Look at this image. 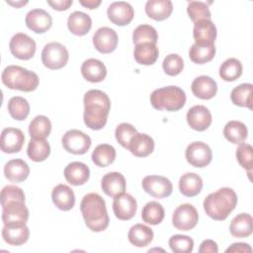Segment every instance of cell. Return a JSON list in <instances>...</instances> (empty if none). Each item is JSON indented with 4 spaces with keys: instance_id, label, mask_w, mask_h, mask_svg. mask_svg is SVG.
<instances>
[{
    "instance_id": "cell-53",
    "label": "cell",
    "mask_w": 253,
    "mask_h": 253,
    "mask_svg": "<svg viewBox=\"0 0 253 253\" xmlns=\"http://www.w3.org/2000/svg\"><path fill=\"white\" fill-rule=\"evenodd\" d=\"M79 3L88 8V9H96L100 4H101V0H80Z\"/></svg>"
},
{
    "instance_id": "cell-25",
    "label": "cell",
    "mask_w": 253,
    "mask_h": 253,
    "mask_svg": "<svg viewBox=\"0 0 253 253\" xmlns=\"http://www.w3.org/2000/svg\"><path fill=\"white\" fill-rule=\"evenodd\" d=\"M51 199L55 207L61 211H70L75 205L74 192L65 184H59L53 188Z\"/></svg>"
},
{
    "instance_id": "cell-4",
    "label": "cell",
    "mask_w": 253,
    "mask_h": 253,
    "mask_svg": "<svg viewBox=\"0 0 253 253\" xmlns=\"http://www.w3.org/2000/svg\"><path fill=\"white\" fill-rule=\"evenodd\" d=\"M2 82L9 89L32 92L37 89L40 83L39 76L22 66L8 65L1 75Z\"/></svg>"
},
{
    "instance_id": "cell-1",
    "label": "cell",
    "mask_w": 253,
    "mask_h": 253,
    "mask_svg": "<svg viewBox=\"0 0 253 253\" xmlns=\"http://www.w3.org/2000/svg\"><path fill=\"white\" fill-rule=\"evenodd\" d=\"M83 103V120L85 125L94 130L103 128L107 124L108 115L111 109L109 96L101 90L92 89L85 93Z\"/></svg>"
},
{
    "instance_id": "cell-44",
    "label": "cell",
    "mask_w": 253,
    "mask_h": 253,
    "mask_svg": "<svg viewBox=\"0 0 253 253\" xmlns=\"http://www.w3.org/2000/svg\"><path fill=\"white\" fill-rule=\"evenodd\" d=\"M187 13L190 17V19L196 23L200 20H211V14L208 7V5L205 2L202 1H191L188 4L187 7Z\"/></svg>"
},
{
    "instance_id": "cell-24",
    "label": "cell",
    "mask_w": 253,
    "mask_h": 253,
    "mask_svg": "<svg viewBox=\"0 0 253 253\" xmlns=\"http://www.w3.org/2000/svg\"><path fill=\"white\" fill-rule=\"evenodd\" d=\"M103 192L112 198L125 193L126 191V179L120 172H109L107 173L101 182Z\"/></svg>"
},
{
    "instance_id": "cell-46",
    "label": "cell",
    "mask_w": 253,
    "mask_h": 253,
    "mask_svg": "<svg viewBox=\"0 0 253 253\" xmlns=\"http://www.w3.org/2000/svg\"><path fill=\"white\" fill-rule=\"evenodd\" d=\"M163 70L169 76H176L181 73L184 68V61L177 53H170L166 55L162 62Z\"/></svg>"
},
{
    "instance_id": "cell-38",
    "label": "cell",
    "mask_w": 253,
    "mask_h": 253,
    "mask_svg": "<svg viewBox=\"0 0 253 253\" xmlns=\"http://www.w3.org/2000/svg\"><path fill=\"white\" fill-rule=\"evenodd\" d=\"M215 55V46L213 44L194 43L189 50L190 59L197 64H204L211 61Z\"/></svg>"
},
{
    "instance_id": "cell-31",
    "label": "cell",
    "mask_w": 253,
    "mask_h": 253,
    "mask_svg": "<svg viewBox=\"0 0 253 253\" xmlns=\"http://www.w3.org/2000/svg\"><path fill=\"white\" fill-rule=\"evenodd\" d=\"M203 189L202 178L193 172L183 174L179 180V190L186 197H195Z\"/></svg>"
},
{
    "instance_id": "cell-8",
    "label": "cell",
    "mask_w": 253,
    "mask_h": 253,
    "mask_svg": "<svg viewBox=\"0 0 253 253\" xmlns=\"http://www.w3.org/2000/svg\"><path fill=\"white\" fill-rule=\"evenodd\" d=\"M199 221V213L191 204L180 205L173 212L172 223L178 230L187 231L193 229Z\"/></svg>"
},
{
    "instance_id": "cell-29",
    "label": "cell",
    "mask_w": 253,
    "mask_h": 253,
    "mask_svg": "<svg viewBox=\"0 0 253 253\" xmlns=\"http://www.w3.org/2000/svg\"><path fill=\"white\" fill-rule=\"evenodd\" d=\"M172 11L173 5L170 0H148L145 4L146 15L155 21L169 18Z\"/></svg>"
},
{
    "instance_id": "cell-13",
    "label": "cell",
    "mask_w": 253,
    "mask_h": 253,
    "mask_svg": "<svg viewBox=\"0 0 253 253\" xmlns=\"http://www.w3.org/2000/svg\"><path fill=\"white\" fill-rule=\"evenodd\" d=\"M137 210L135 199L126 193H122L114 198L113 211L117 218L121 220H128L132 218Z\"/></svg>"
},
{
    "instance_id": "cell-21",
    "label": "cell",
    "mask_w": 253,
    "mask_h": 253,
    "mask_svg": "<svg viewBox=\"0 0 253 253\" xmlns=\"http://www.w3.org/2000/svg\"><path fill=\"white\" fill-rule=\"evenodd\" d=\"M30 236L29 227L26 224H4L2 237L12 246H20L26 243Z\"/></svg>"
},
{
    "instance_id": "cell-39",
    "label": "cell",
    "mask_w": 253,
    "mask_h": 253,
    "mask_svg": "<svg viewBox=\"0 0 253 253\" xmlns=\"http://www.w3.org/2000/svg\"><path fill=\"white\" fill-rule=\"evenodd\" d=\"M51 131V122L45 116L35 117L29 125V133L32 138H45Z\"/></svg>"
},
{
    "instance_id": "cell-19",
    "label": "cell",
    "mask_w": 253,
    "mask_h": 253,
    "mask_svg": "<svg viewBox=\"0 0 253 253\" xmlns=\"http://www.w3.org/2000/svg\"><path fill=\"white\" fill-rule=\"evenodd\" d=\"M195 42L199 44H213L216 39V28L211 20H200L195 23L193 30Z\"/></svg>"
},
{
    "instance_id": "cell-28",
    "label": "cell",
    "mask_w": 253,
    "mask_h": 253,
    "mask_svg": "<svg viewBox=\"0 0 253 253\" xmlns=\"http://www.w3.org/2000/svg\"><path fill=\"white\" fill-rule=\"evenodd\" d=\"M67 27L73 35L84 36L90 31L92 20L88 14L81 11H74L68 16Z\"/></svg>"
},
{
    "instance_id": "cell-41",
    "label": "cell",
    "mask_w": 253,
    "mask_h": 253,
    "mask_svg": "<svg viewBox=\"0 0 253 253\" xmlns=\"http://www.w3.org/2000/svg\"><path fill=\"white\" fill-rule=\"evenodd\" d=\"M141 218L145 223L156 225L164 218V209L157 202H148L141 211Z\"/></svg>"
},
{
    "instance_id": "cell-27",
    "label": "cell",
    "mask_w": 253,
    "mask_h": 253,
    "mask_svg": "<svg viewBox=\"0 0 253 253\" xmlns=\"http://www.w3.org/2000/svg\"><path fill=\"white\" fill-rule=\"evenodd\" d=\"M30 174L29 165L23 159H12L4 166L5 177L13 183H20L25 181Z\"/></svg>"
},
{
    "instance_id": "cell-43",
    "label": "cell",
    "mask_w": 253,
    "mask_h": 253,
    "mask_svg": "<svg viewBox=\"0 0 253 253\" xmlns=\"http://www.w3.org/2000/svg\"><path fill=\"white\" fill-rule=\"evenodd\" d=\"M157 40H158L157 31L150 25H146V24L139 25L134 29L132 33V41L135 45L139 43H144V42H151L156 44Z\"/></svg>"
},
{
    "instance_id": "cell-34",
    "label": "cell",
    "mask_w": 253,
    "mask_h": 253,
    "mask_svg": "<svg viewBox=\"0 0 253 253\" xmlns=\"http://www.w3.org/2000/svg\"><path fill=\"white\" fill-rule=\"evenodd\" d=\"M247 126L239 121H229L223 127L224 137L233 144L243 143L247 138Z\"/></svg>"
},
{
    "instance_id": "cell-32",
    "label": "cell",
    "mask_w": 253,
    "mask_h": 253,
    "mask_svg": "<svg viewBox=\"0 0 253 253\" xmlns=\"http://www.w3.org/2000/svg\"><path fill=\"white\" fill-rule=\"evenodd\" d=\"M133 55L137 63L142 65H151L157 60L159 50L155 43L144 42L135 45Z\"/></svg>"
},
{
    "instance_id": "cell-33",
    "label": "cell",
    "mask_w": 253,
    "mask_h": 253,
    "mask_svg": "<svg viewBox=\"0 0 253 253\" xmlns=\"http://www.w3.org/2000/svg\"><path fill=\"white\" fill-rule=\"evenodd\" d=\"M128 241L136 247H145L153 239V231L147 225L137 223L132 225L127 233Z\"/></svg>"
},
{
    "instance_id": "cell-48",
    "label": "cell",
    "mask_w": 253,
    "mask_h": 253,
    "mask_svg": "<svg viewBox=\"0 0 253 253\" xmlns=\"http://www.w3.org/2000/svg\"><path fill=\"white\" fill-rule=\"evenodd\" d=\"M252 146L248 143H240L239 146L236 149V159L240 166L247 170L249 178L251 174V169H252Z\"/></svg>"
},
{
    "instance_id": "cell-30",
    "label": "cell",
    "mask_w": 253,
    "mask_h": 253,
    "mask_svg": "<svg viewBox=\"0 0 253 253\" xmlns=\"http://www.w3.org/2000/svg\"><path fill=\"white\" fill-rule=\"evenodd\" d=\"M229 230L232 236L245 238L252 234L253 219L249 213H239L230 222Z\"/></svg>"
},
{
    "instance_id": "cell-17",
    "label": "cell",
    "mask_w": 253,
    "mask_h": 253,
    "mask_svg": "<svg viewBox=\"0 0 253 253\" xmlns=\"http://www.w3.org/2000/svg\"><path fill=\"white\" fill-rule=\"evenodd\" d=\"M25 135L23 131L16 127H6L1 132L0 146L5 153L19 152L24 144Z\"/></svg>"
},
{
    "instance_id": "cell-18",
    "label": "cell",
    "mask_w": 253,
    "mask_h": 253,
    "mask_svg": "<svg viewBox=\"0 0 253 253\" xmlns=\"http://www.w3.org/2000/svg\"><path fill=\"white\" fill-rule=\"evenodd\" d=\"M188 125L195 130H206L211 124V114L210 110L203 105L193 106L186 116Z\"/></svg>"
},
{
    "instance_id": "cell-12",
    "label": "cell",
    "mask_w": 253,
    "mask_h": 253,
    "mask_svg": "<svg viewBox=\"0 0 253 253\" xmlns=\"http://www.w3.org/2000/svg\"><path fill=\"white\" fill-rule=\"evenodd\" d=\"M109 20L120 27L128 25L134 16L132 6L126 1H116L110 4L107 10Z\"/></svg>"
},
{
    "instance_id": "cell-45",
    "label": "cell",
    "mask_w": 253,
    "mask_h": 253,
    "mask_svg": "<svg viewBox=\"0 0 253 253\" xmlns=\"http://www.w3.org/2000/svg\"><path fill=\"white\" fill-rule=\"evenodd\" d=\"M169 246L175 253H190L194 248V240L187 235L175 234L170 237Z\"/></svg>"
},
{
    "instance_id": "cell-22",
    "label": "cell",
    "mask_w": 253,
    "mask_h": 253,
    "mask_svg": "<svg viewBox=\"0 0 253 253\" xmlns=\"http://www.w3.org/2000/svg\"><path fill=\"white\" fill-rule=\"evenodd\" d=\"M81 74L87 81L97 83L106 78L107 68L101 60L88 58L81 65Z\"/></svg>"
},
{
    "instance_id": "cell-36",
    "label": "cell",
    "mask_w": 253,
    "mask_h": 253,
    "mask_svg": "<svg viewBox=\"0 0 253 253\" xmlns=\"http://www.w3.org/2000/svg\"><path fill=\"white\" fill-rule=\"evenodd\" d=\"M92 161L99 167H107L116 159V149L108 143H102L95 147L91 155Z\"/></svg>"
},
{
    "instance_id": "cell-42",
    "label": "cell",
    "mask_w": 253,
    "mask_h": 253,
    "mask_svg": "<svg viewBox=\"0 0 253 253\" xmlns=\"http://www.w3.org/2000/svg\"><path fill=\"white\" fill-rule=\"evenodd\" d=\"M242 74V64L237 58L224 60L219 67V76L222 80L231 82L239 78Z\"/></svg>"
},
{
    "instance_id": "cell-40",
    "label": "cell",
    "mask_w": 253,
    "mask_h": 253,
    "mask_svg": "<svg viewBox=\"0 0 253 253\" xmlns=\"http://www.w3.org/2000/svg\"><path fill=\"white\" fill-rule=\"evenodd\" d=\"M7 109L10 116L16 121L26 120L30 114L29 102L20 96L12 97L8 102Z\"/></svg>"
},
{
    "instance_id": "cell-9",
    "label": "cell",
    "mask_w": 253,
    "mask_h": 253,
    "mask_svg": "<svg viewBox=\"0 0 253 253\" xmlns=\"http://www.w3.org/2000/svg\"><path fill=\"white\" fill-rule=\"evenodd\" d=\"M185 157L188 163L192 166L203 168L211 163L212 152L207 143L203 141H194L187 146Z\"/></svg>"
},
{
    "instance_id": "cell-5",
    "label": "cell",
    "mask_w": 253,
    "mask_h": 253,
    "mask_svg": "<svg viewBox=\"0 0 253 253\" xmlns=\"http://www.w3.org/2000/svg\"><path fill=\"white\" fill-rule=\"evenodd\" d=\"M152 107L159 111L176 112L186 103V94L178 86H166L155 89L150 95Z\"/></svg>"
},
{
    "instance_id": "cell-14",
    "label": "cell",
    "mask_w": 253,
    "mask_h": 253,
    "mask_svg": "<svg viewBox=\"0 0 253 253\" xmlns=\"http://www.w3.org/2000/svg\"><path fill=\"white\" fill-rule=\"evenodd\" d=\"M118 35L109 27L99 28L93 36V44L101 53H111L118 45Z\"/></svg>"
},
{
    "instance_id": "cell-10",
    "label": "cell",
    "mask_w": 253,
    "mask_h": 253,
    "mask_svg": "<svg viewBox=\"0 0 253 253\" xmlns=\"http://www.w3.org/2000/svg\"><path fill=\"white\" fill-rule=\"evenodd\" d=\"M9 48L15 57L28 60L35 55L37 46L36 42L30 36L24 33H17L10 40Z\"/></svg>"
},
{
    "instance_id": "cell-7",
    "label": "cell",
    "mask_w": 253,
    "mask_h": 253,
    "mask_svg": "<svg viewBox=\"0 0 253 253\" xmlns=\"http://www.w3.org/2000/svg\"><path fill=\"white\" fill-rule=\"evenodd\" d=\"M61 143L67 152L80 155L89 150L92 141L90 136L85 132L79 129H69L63 134Z\"/></svg>"
},
{
    "instance_id": "cell-15",
    "label": "cell",
    "mask_w": 253,
    "mask_h": 253,
    "mask_svg": "<svg viewBox=\"0 0 253 253\" xmlns=\"http://www.w3.org/2000/svg\"><path fill=\"white\" fill-rule=\"evenodd\" d=\"M29 210L23 202H12L2 207V221L4 224H26Z\"/></svg>"
},
{
    "instance_id": "cell-11",
    "label": "cell",
    "mask_w": 253,
    "mask_h": 253,
    "mask_svg": "<svg viewBox=\"0 0 253 253\" xmlns=\"http://www.w3.org/2000/svg\"><path fill=\"white\" fill-rule=\"evenodd\" d=\"M141 185L143 190L148 195L157 199L167 198L172 194L173 191L171 181L168 178L160 175L145 176Z\"/></svg>"
},
{
    "instance_id": "cell-23",
    "label": "cell",
    "mask_w": 253,
    "mask_h": 253,
    "mask_svg": "<svg viewBox=\"0 0 253 253\" xmlns=\"http://www.w3.org/2000/svg\"><path fill=\"white\" fill-rule=\"evenodd\" d=\"M64 177L69 184L73 186H81L89 180L90 169L85 163L74 161L65 167Z\"/></svg>"
},
{
    "instance_id": "cell-52",
    "label": "cell",
    "mask_w": 253,
    "mask_h": 253,
    "mask_svg": "<svg viewBox=\"0 0 253 253\" xmlns=\"http://www.w3.org/2000/svg\"><path fill=\"white\" fill-rule=\"evenodd\" d=\"M226 253L228 252H240V253H246V252H252V248L249 244L243 243V242H237V243H232L230 247H228L225 250Z\"/></svg>"
},
{
    "instance_id": "cell-3",
    "label": "cell",
    "mask_w": 253,
    "mask_h": 253,
    "mask_svg": "<svg viewBox=\"0 0 253 253\" xmlns=\"http://www.w3.org/2000/svg\"><path fill=\"white\" fill-rule=\"evenodd\" d=\"M237 205V195L231 188L223 187L209 194L203 203L206 213L214 220H224Z\"/></svg>"
},
{
    "instance_id": "cell-49",
    "label": "cell",
    "mask_w": 253,
    "mask_h": 253,
    "mask_svg": "<svg viewBox=\"0 0 253 253\" xmlns=\"http://www.w3.org/2000/svg\"><path fill=\"white\" fill-rule=\"evenodd\" d=\"M1 205H5L12 202H23L25 203V193L24 191L17 186L7 185L1 191Z\"/></svg>"
},
{
    "instance_id": "cell-6",
    "label": "cell",
    "mask_w": 253,
    "mask_h": 253,
    "mask_svg": "<svg viewBox=\"0 0 253 253\" xmlns=\"http://www.w3.org/2000/svg\"><path fill=\"white\" fill-rule=\"evenodd\" d=\"M69 54L67 48L56 42L46 43L42 51V64L52 70L64 67L68 61Z\"/></svg>"
},
{
    "instance_id": "cell-26",
    "label": "cell",
    "mask_w": 253,
    "mask_h": 253,
    "mask_svg": "<svg viewBox=\"0 0 253 253\" xmlns=\"http://www.w3.org/2000/svg\"><path fill=\"white\" fill-rule=\"evenodd\" d=\"M127 149L137 157H146L154 150V140L146 133H136L129 141Z\"/></svg>"
},
{
    "instance_id": "cell-37",
    "label": "cell",
    "mask_w": 253,
    "mask_h": 253,
    "mask_svg": "<svg viewBox=\"0 0 253 253\" xmlns=\"http://www.w3.org/2000/svg\"><path fill=\"white\" fill-rule=\"evenodd\" d=\"M252 91L253 85L251 83L240 84L233 88L230 99L236 106L252 109Z\"/></svg>"
},
{
    "instance_id": "cell-35",
    "label": "cell",
    "mask_w": 253,
    "mask_h": 253,
    "mask_svg": "<svg viewBox=\"0 0 253 253\" xmlns=\"http://www.w3.org/2000/svg\"><path fill=\"white\" fill-rule=\"evenodd\" d=\"M29 158L35 162L45 160L50 154V145L45 138H31L27 148Z\"/></svg>"
},
{
    "instance_id": "cell-20",
    "label": "cell",
    "mask_w": 253,
    "mask_h": 253,
    "mask_svg": "<svg viewBox=\"0 0 253 253\" xmlns=\"http://www.w3.org/2000/svg\"><path fill=\"white\" fill-rule=\"evenodd\" d=\"M193 94L203 100H210L216 95V82L210 76L201 75L194 79L191 85Z\"/></svg>"
},
{
    "instance_id": "cell-51",
    "label": "cell",
    "mask_w": 253,
    "mask_h": 253,
    "mask_svg": "<svg viewBox=\"0 0 253 253\" xmlns=\"http://www.w3.org/2000/svg\"><path fill=\"white\" fill-rule=\"evenodd\" d=\"M46 2L48 5L52 7V9L57 11L67 10L73 3L72 0H47Z\"/></svg>"
},
{
    "instance_id": "cell-47",
    "label": "cell",
    "mask_w": 253,
    "mask_h": 253,
    "mask_svg": "<svg viewBox=\"0 0 253 253\" xmlns=\"http://www.w3.org/2000/svg\"><path fill=\"white\" fill-rule=\"evenodd\" d=\"M137 133L136 128L127 123H122L120 124L115 130V136L117 141L125 148L127 149L128 144L130 139L132 138L133 135H135Z\"/></svg>"
},
{
    "instance_id": "cell-50",
    "label": "cell",
    "mask_w": 253,
    "mask_h": 253,
    "mask_svg": "<svg viewBox=\"0 0 253 253\" xmlns=\"http://www.w3.org/2000/svg\"><path fill=\"white\" fill-rule=\"evenodd\" d=\"M200 253H206V252H211V253H217L218 252V247L216 242H214L211 239H207L204 240L199 248Z\"/></svg>"
},
{
    "instance_id": "cell-54",
    "label": "cell",
    "mask_w": 253,
    "mask_h": 253,
    "mask_svg": "<svg viewBox=\"0 0 253 253\" xmlns=\"http://www.w3.org/2000/svg\"><path fill=\"white\" fill-rule=\"evenodd\" d=\"M8 4H10V5H12V6H15L16 8H19V7H22V6H24V5H26L27 3H28V1L26 0V1H10V0H7L6 1Z\"/></svg>"
},
{
    "instance_id": "cell-2",
    "label": "cell",
    "mask_w": 253,
    "mask_h": 253,
    "mask_svg": "<svg viewBox=\"0 0 253 253\" xmlns=\"http://www.w3.org/2000/svg\"><path fill=\"white\" fill-rule=\"evenodd\" d=\"M80 211L87 227L95 232L104 231L109 226V214L105 200L97 193L85 195L80 204Z\"/></svg>"
},
{
    "instance_id": "cell-16",
    "label": "cell",
    "mask_w": 253,
    "mask_h": 253,
    "mask_svg": "<svg viewBox=\"0 0 253 253\" xmlns=\"http://www.w3.org/2000/svg\"><path fill=\"white\" fill-rule=\"evenodd\" d=\"M25 23L31 31L37 34H42L51 28L52 18L45 10L38 8L30 10L27 13Z\"/></svg>"
}]
</instances>
